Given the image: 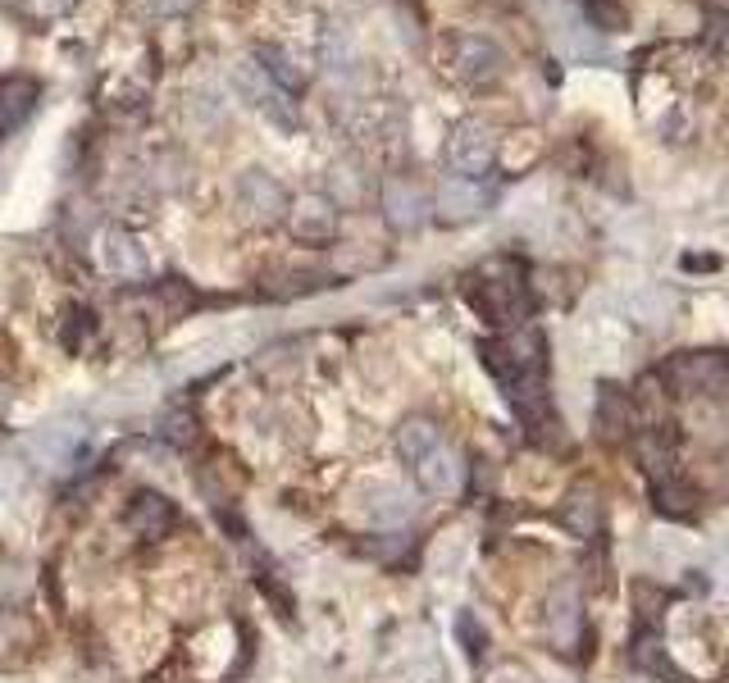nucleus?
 I'll use <instances>...</instances> for the list:
<instances>
[{
	"label": "nucleus",
	"mask_w": 729,
	"mask_h": 683,
	"mask_svg": "<svg viewBox=\"0 0 729 683\" xmlns=\"http://www.w3.org/2000/svg\"><path fill=\"white\" fill-rule=\"evenodd\" d=\"M465 296L488 324L497 328H520L534 310V296H529V278L520 261H488L484 269H475L465 278Z\"/></svg>",
	"instance_id": "nucleus-1"
},
{
	"label": "nucleus",
	"mask_w": 729,
	"mask_h": 683,
	"mask_svg": "<svg viewBox=\"0 0 729 683\" xmlns=\"http://www.w3.org/2000/svg\"><path fill=\"white\" fill-rule=\"evenodd\" d=\"M670 397L729 401V351H675L657 374Z\"/></svg>",
	"instance_id": "nucleus-2"
},
{
	"label": "nucleus",
	"mask_w": 729,
	"mask_h": 683,
	"mask_svg": "<svg viewBox=\"0 0 729 683\" xmlns=\"http://www.w3.org/2000/svg\"><path fill=\"white\" fill-rule=\"evenodd\" d=\"M543 633L547 643L561 652V656H575L579 643H584V597H579V583H556L547 592V615H543Z\"/></svg>",
	"instance_id": "nucleus-3"
},
{
	"label": "nucleus",
	"mask_w": 729,
	"mask_h": 683,
	"mask_svg": "<svg viewBox=\"0 0 729 683\" xmlns=\"http://www.w3.org/2000/svg\"><path fill=\"white\" fill-rule=\"evenodd\" d=\"M493 160H497V142H493V133L484 123H460L447 137V169L465 183L484 179L493 169Z\"/></svg>",
	"instance_id": "nucleus-4"
},
{
	"label": "nucleus",
	"mask_w": 729,
	"mask_h": 683,
	"mask_svg": "<svg viewBox=\"0 0 729 683\" xmlns=\"http://www.w3.org/2000/svg\"><path fill=\"white\" fill-rule=\"evenodd\" d=\"M123 524L133 529L142 542H164V538H169V529L179 524V506L169 501L164 492H155V488H142V492L128 497Z\"/></svg>",
	"instance_id": "nucleus-5"
},
{
	"label": "nucleus",
	"mask_w": 729,
	"mask_h": 683,
	"mask_svg": "<svg viewBox=\"0 0 729 683\" xmlns=\"http://www.w3.org/2000/svg\"><path fill=\"white\" fill-rule=\"evenodd\" d=\"M237 201L255 224H274L287 220V192L265 174V169H246L242 183H237Z\"/></svg>",
	"instance_id": "nucleus-6"
},
{
	"label": "nucleus",
	"mask_w": 729,
	"mask_h": 683,
	"mask_svg": "<svg viewBox=\"0 0 729 683\" xmlns=\"http://www.w3.org/2000/svg\"><path fill=\"white\" fill-rule=\"evenodd\" d=\"M356 516L361 520H369V524H378V529H388V524H402L406 516H411V501H406V492L397 488V483H361L356 488Z\"/></svg>",
	"instance_id": "nucleus-7"
},
{
	"label": "nucleus",
	"mask_w": 729,
	"mask_h": 683,
	"mask_svg": "<svg viewBox=\"0 0 729 683\" xmlns=\"http://www.w3.org/2000/svg\"><path fill=\"white\" fill-rule=\"evenodd\" d=\"M465 475L469 469L460 465V456L443 442L434 456H424L419 465H415V479H419V488L428 492V497H452V492H460L465 488Z\"/></svg>",
	"instance_id": "nucleus-8"
},
{
	"label": "nucleus",
	"mask_w": 729,
	"mask_h": 683,
	"mask_svg": "<svg viewBox=\"0 0 729 683\" xmlns=\"http://www.w3.org/2000/svg\"><path fill=\"white\" fill-rule=\"evenodd\" d=\"M287 228L296 242H328L337 233V210L324 201V196H306V201H296L287 205Z\"/></svg>",
	"instance_id": "nucleus-9"
},
{
	"label": "nucleus",
	"mask_w": 729,
	"mask_h": 683,
	"mask_svg": "<svg viewBox=\"0 0 729 683\" xmlns=\"http://www.w3.org/2000/svg\"><path fill=\"white\" fill-rule=\"evenodd\" d=\"M393 447H397V456H402V465H419L424 456H434L438 447H443V429L428 415H411V419H402L397 424V438H393Z\"/></svg>",
	"instance_id": "nucleus-10"
},
{
	"label": "nucleus",
	"mask_w": 729,
	"mask_h": 683,
	"mask_svg": "<svg viewBox=\"0 0 729 683\" xmlns=\"http://www.w3.org/2000/svg\"><path fill=\"white\" fill-rule=\"evenodd\" d=\"M556 520H561L579 542H597L607 533V516H603V501H597L593 492H570L561 501V510H556Z\"/></svg>",
	"instance_id": "nucleus-11"
},
{
	"label": "nucleus",
	"mask_w": 729,
	"mask_h": 683,
	"mask_svg": "<svg viewBox=\"0 0 729 683\" xmlns=\"http://www.w3.org/2000/svg\"><path fill=\"white\" fill-rule=\"evenodd\" d=\"M456 73L465 82H488L502 73V51L488 37H460L456 41Z\"/></svg>",
	"instance_id": "nucleus-12"
},
{
	"label": "nucleus",
	"mask_w": 729,
	"mask_h": 683,
	"mask_svg": "<svg viewBox=\"0 0 729 683\" xmlns=\"http://www.w3.org/2000/svg\"><path fill=\"white\" fill-rule=\"evenodd\" d=\"M634 429H638V415H634L629 397L616 388H603V397H597V434L607 442H629Z\"/></svg>",
	"instance_id": "nucleus-13"
},
{
	"label": "nucleus",
	"mask_w": 729,
	"mask_h": 683,
	"mask_svg": "<svg viewBox=\"0 0 729 683\" xmlns=\"http://www.w3.org/2000/svg\"><path fill=\"white\" fill-rule=\"evenodd\" d=\"M652 506L661 510V516H670V520H689L693 506H698V488L684 479L679 469H675V475H657L652 479Z\"/></svg>",
	"instance_id": "nucleus-14"
},
{
	"label": "nucleus",
	"mask_w": 729,
	"mask_h": 683,
	"mask_svg": "<svg viewBox=\"0 0 729 683\" xmlns=\"http://www.w3.org/2000/svg\"><path fill=\"white\" fill-rule=\"evenodd\" d=\"M101 261L114 278H142L146 274V251L138 246V237H128L119 228L105 233V246H101Z\"/></svg>",
	"instance_id": "nucleus-15"
},
{
	"label": "nucleus",
	"mask_w": 729,
	"mask_h": 683,
	"mask_svg": "<svg viewBox=\"0 0 729 683\" xmlns=\"http://www.w3.org/2000/svg\"><path fill=\"white\" fill-rule=\"evenodd\" d=\"M32 96H37L32 78H0V137H10L32 114Z\"/></svg>",
	"instance_id": "nucleus-16"
},
{
	"label": "nucleus",
	"mask_w": 729,
	"mask_h": 683,
	"mask_svg": "<svg viewBox=\"0 0 729 683\" xmlns=\"http://www.w3.org/2000/svg\"><path fill=\"white\" fill-rule=\"evenodd\" d=\"M32 648H37L32 620H23L19 611L0 615V661H6V652H14V656H10V670H14V665H23V661L32 656Z\"/></svg>",
	"instance_id": "nucleus-17"
},
{
	"label": "nucleus",
	"mask_w": 729,
	"mask_h": 683,
	"mask_svg": "<svg viewBox=\"0 0 729 683\" xmlns=\"http://www.w3.org/2000/svg\"><path fill=\"white\" fill-rule=\"evenodd\" d=\"M160 438H164L169 447H192V442H196V415H192V410H169Z\"/></svg>",
	"instance_id": "nucleus-18"
},
{
	"label": "nucleus",
	"mask_w": 729,
	"mask_h": 683,
	"mask_svg": "<svg viewBox=\"0 0 729 683\" xmlns=\"http://www.w3.org/2000/svg\"><path fill=\"white\" fill-rule=\"evenodd\" d=\"M365 551H369L374 561H383V565H402L406 551H411V538H406V533H378Z\"/></svg>",
	"instance_id": "nucleus-19"
},
{
	"label": "nucleus",
	"mask_w": 729,
	"mask_h": 683,
	"mask_svg": "<svg viewBox=\"0 0 729 683\" xmlns=\"http://www.w3.org/2000/svg\"><path fill=\"white\" fill-rule=\"evenodd\" d=\"M456 638H460V643H465V652L475 656V661L488 652V633H484V624H479L475 615H469V611L456 620Z\"/></svg>",
	"instance_id": "nucleus-20"
},
{
	"label": "nucleus",
	"mask_w": 729,
	"mask_h": 683,
	"mask_svg": "<svg viewBox=\"0 0 729 683\" xmlns=\"http://www.w3.org/2000/svg\"><path fill=\"white\" fill-rule=\"evenodd\" d=\"M584 6V14L593 19V23H603V28H611L616 19H620V10H616V0H579Z\"/></svg>",
	"instance_id": "nucleus-21"
}]
</instances>
